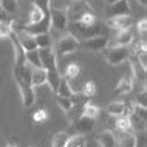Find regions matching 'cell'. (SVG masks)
Wrapping results in <instances>:
<instances>
[{"mask_svg":"<svg viewBox=\"0 0 147 147\" xmlns=\"http://www.w3.org/2000/svg\"><path fill=\"white\" fill-rule=\"evenodd\" d=\"M129 61H130V67H132V71H133L135 79H136V81H141L142 84H146L147 68L141 65L140 61H138V57L135 56V54H132V53H130V56H129Z\"/></svg>","mask_w":147,"mask_h":147,"instance_id":"11","label":"cell"},{"mask_svg":"<svg viewBox=\"0 0 147 147\" xmlns=\"http://www.w3.org/2000/svg\"><path fill=\"white\" fill-rule=\"evenodd\" d=\"M34 40L37 48H50L51 47V37L48 33H42V34H36Z\"/></svg>","mask_w":147,"mask_h":147,"instance_id":"26","label":"cell"},{"mask_svg":"<svg viewBox=\"0 0 147 147\" xmlns=\"http://www.w3.org/2000/svg\"><path fill=\"white\" fill-rule=\"evenodd\" d=\"M47 118H48V113H47V110L45 109H40V110H37V112H36L34 115H33V119H34V122H45L47 121Z\"/></svg>","mask_w":147,"mask_h":147,"instance_id":"35","label":"cell"},{"mask_svg":"<svg viewBox=\"0 0 147 147\" xmlns=\"http://www.w3.org/2000/svg\"><path fill=\"white\" fill-rule=\"evenodd\" d=\"M133 42V31L132 28L121 30L116 36V43L115 45H121V47H129Z\"/></svg>","mask_w":147,"mask_h":147,"instance_id":"16","label":"cell"},{"mask_svg":"<svg viewBox=\"0 0 147 147\" xmlns=\"http://www.w3.org/2000/svg\"><path fill=\"white\" fill-rule=\"evenodd\" d=\"M56 102H57V105L61 107V109L63 110V112H70V110L74 107V101H73V98H63V96H57V98H56Z\"/></svg>","mask_w":147,"mask_h":147,"instance_id":"29","label":"cell"},{"mask_svg":"<svg viewBox=\"0 0 147 147\" xmlns=\"http://www.w3.org/2000/svg\"><path fill=\"white\" fill-rule=\"evenodd\" d=\"M109 43H110L109 36L101 34V36H94V37L85 39V40L82 42V47H84L85 50H90V51H102L109 47Z\"/></svg>","mask_w":147,"mask_h":147,"instance_id":"5","label":"cell"},{"mask_svg":"<svg viewBox=\"0 0 147 147\" xmlns=\"http://www.w3.org/2000/svg\"><path fill=\"white\" fill-rule=\"evenodd\" d=\"M79 22L84 23V25H93V23H96L98 20H96V17H94L93 11H91V13H87V14L82 16V17L79 19Z\"/></svg>","mask_w":147,"mask_h":147,"instance_id":"36","label":"cell"},{"mask_svg":"<svg viewBox=\"0 0 147 147\" xmlns=\"http://www.w3.org/2000/svg\"><path fill=\"white\" fill-rule=\"evenodd\" d=\"M79 73H81V67L78 65V63H70L68 67L65 68V79H74V78H78L79 76Z\"/></svg>","mask_w":147,"mask_h":147,"instance_id":"32","label":"cell"},{"mask_svg":"<svg viewBox=\"0 0 147 147\" xmlns=\"http://www.w3.org/2000/svg\"><path fill=\"white\" fill-rule=\"evenodd\" d=\"M30 147H36V146H30Z\"/></svg>","mask_w":147,"mask_h":147,"instance_id":"43","label":"cell"},{"mask_svg":"<svg viewBox=\"0 0 147 147\" xmlns=\"http://www.w3.org/2000/svg\"><path fill=\"white\" fill-rule=\"evenodd\" d=\"M50 23L51 28L56 31H67L68 25V17H67L65 11H50Z\"/></svg>","mask_w":147,"mask_h":147,"instance_id":"9","label":"cell"},{"mask_svg":"<svg viewBox=\"0 0 147 147\" xmlns=\"http://www.w3.org/2000/svg\"><path fill=\"white\" fill-rule=\"evenodd\" d=\"M0 20H5V16H3V9H2V5H0Z\"/></svg>","mask_w":147,"mask_h":147,"instance_id":"40","label":"cell"},{"mask_svg":"<svg viewBox=\"0 0 147 147\" xmlns=\"http://www.w3.org/2000/svg\"><path fill=\"white\" fill-rule=\"evenodd\" d=\"M8 37H9L11 43H13V50H14V65H17V67L25 65V63H26V61H25V50H23L22 45L19 43L17 36L11 31V34L8 36Z\"/></svg>","mask_w":147,"mask_h":147,"instance_id":"10","label":"cell"},{"mask_svg":"<svg viewBox=\"0 0 147 147\" xmlns=\"http://www.w3.org/2000/svg\"><path fill=\"white\" fill-rule=\"evenodd\" d=\"M82 91H84V94L87 98H91L94 93H96V84L91 82V81L85 82V84H84V90H82Z\"/></svg>","mask_w":147,"mask_h":147,"instance_id":"34","label":"cell"},{"mask_svg":"<svg viewBox=\"0 0 147 147\" xmlns=\"http://www.w3.org/2000/svg\"><path fill=\"white\" fill-rule=\"evenodd\" d=\"M115 138H116V144L119 147H136L138 146L136 136L130 132H116Z\"/></svg>","mask_w":147,"mask_h":147,"instance_id":"13","label":"cell"},{"mask_svg":"<svg viewBox=\"0 0 147 147\" xmlns=\"http://www.w3.org/2000/svg\"><path fill=\"white\" fill-rule=\"evenodd\" d=\"M47 84V70L33 68L31 70V87H40Z\"/></svg>","mask_w":147,"mask_h":147,"instance_id":"15","label":"cell"},{"mask_svg":"<svg viewBox=\"0 0 147 147\" xmlns=\"http://www.w3.org/2000/svg\"><path fill=\"white\" fill-rule=\"evenodd\" d=\"M146 99H147V90H146V85H144V88H142L141 93H138L136 94V104H140L142 107H147V102H146Z\"/></svg>","mask_w":147,"mask_h":147,"instance_id":"37","label":"cell"},{"mask_svg":"<svg viewBox=\"0 0 147 147\" xmlns=\"http://www.w3.org/2000/svg\"><path fill=\"white\" fill-rule=\"evenodd\" d=\"M6 147H17V146L13 144V142H9V144H6Z\"/></svg>","mask_w":147,"mask_h":147,"instance_id":"42","label":"cell"},{"mask_svg":"<svg viewBox=\"0 0 147 147\" xmlns=\"http://www.w3.org/2000/svg\"><path fill=\"white\" fill-rule=\"evenodd\" d=\"M11 34V20H0V39L8 37Z\"/></svg>","mask_w":147,"mask_h":147,"instance_id":"33","label":"cell"},{"mask_svg":"<svg viewBox=\"0 0 147 147\" xmlns=\"http://www.w3.org/2000/svg\"><path fill=\"white\" fill-rule=\"evenodd\" d=\"M127 118L130 122V129L136 130V132H146V118H141L135 113H130Z\"/></svg>","mask_w":147,"mask_h":147,"instance_id":"19","label":"cell"},{"mask_svg":"<svg viewBox=\"0 0 147 147\" xmlns=\"http://www.w3.org/2000/svg\"><path fill=\"white\" fill-rule=\"evenodd\" d=\"M3 13L6 14H16L17 13V0H0Z\"/></svg>","mask_w":147,"mask_h":147,"instance_id":"28","label":"cell"},{"mask_svg":"<svg viewBox=\"0 0 147 147\" xmlns=\"http://www.w3.org/2000/svg\"><path fill=\"white\" fill-rule=\"evenodd\" d=\"M68 140V135L65 132H57L53 136V141H51V147H65V142Z\"/></svg>","mask_w":147,"mask_h":147,"instance_id":"31","label":"cell"},{"mask_svg":"<svg viewBox=\"0 0 147 147\" xmlns=\"http://www.w3.org/2000/svg\"><path fill=\"white\" fill-rule=\"evenodd\" d=\"M82 115H85V116H88V118L96 119L99 116V107L94 105L93 102H85V104L82 105Z\"/></svg>","mask_w":147,"mask_h":147,"instance_id":"25","label":"cell"},{"mask_svg":"<svg viewBox=\"0 0 147 147\" xmlns=\"http://www.w3.org/2000/svg\"><path fill=\"white\" fill-rule=\"evenodd\" d=\"M59 82H61V74L57 70H47V84L51 87V90L56 93Z\"/></svg>","mask_w":147,"mask_h":147,"instance_id":"21","label":"cell"},{"mask_svg":"<svg viewBox=\"0 0 147 147\" xmlns=\"http://www.w3.org/2000/svg\"><path fill=\"white\" fill-rule=\"evenodd\" d=\"M105 25L112 30H127L133 26V19L130 17V14L127 16H113V17H109L105 20Z\"/></svg>","mask_w":147,"mask_h":147,"instance_id":"6","label":"cell"},{"mask_svg":"<svg viewBox=\"0 0 147 147\" xmlns=\"http://www.w3.org/2000/svg\"><path fill=\"white\" fill-rule=\"evenodd\" d=\"M68 22H78L87 13H91V6L87 0H70L65 9Z\"/></svg>","mask_w":147,"mask_h":147,"instance_id":"1","label":"cell"},{"mask_svg":"<svg viewBox=\"0 0 147 147\" xmlns=\"http://www.w3.org/2000/svg\"><path fill=\"white\" fill-rule=\"evenodd\" d=\"M78 47H79V42L71 34H65L56 42V45H54V53H56V56H65V54L74 53V51L78 50Z\"/></svg>","mask_w":147,"mask_h":147,"instance_id":"3","label":"cell"},{"mask_svg":"<svg viewBox=\"0 0 147 147\" xmlns=\"http://www.w3.org/2000/svg\"><path fill=\"white\" fill-rule=\"evenodd\" d=\"M124 110H125V102L121 101H113L105 107V112L110 116H124Z\"/></svg>","mask_w":147,"mask_h":147,"instance_id":"18","label":"cell"},{"mask_svg":"<svg viewBox=\"0 0 147 147\" xmlns=\"http://www.w3.org/2000/svg\"><path fill=\"white\" fill-rule=\"evenodd\" d=\"M115 130L116 132H130V122L127 116H116L115 119Z\"/></svg>","mask_w":147,"mask_h":147,"instance_id":"24","label":"cell"},{"mask_svg":"<svg viewBox=\"0 0 147 147\" xmlns=\"http://www.w3.org/2000/svg\"><path fill=\"white\" fill-rule=\"evenodd\" d=\"M56 94H57V96H63V98H73L74 90L71 88L68 79L61 78V82H59V87H57V90H56Z\"/></svg>","mask_w":147,"mask_h":147,"instance_id":"17","label":"cell"},{"mask_svg":"<svg viewBox=\"0 0 147 147\" xmlns=\"http://www.w3.org/2000/svg\"><path fill=\"white\" fill-rule=\"evenodd\" d=\"M133 88V82L129 76H122L121 81L118 82L116 88H115V93L116 94H127L129 91H132Z\"/></svg>","mask_w":147,"mask_h":147,"instance_id":"20","label":"cell"},{"mask_svg":"<svg viewBox=\"0 0 147 147\" xmlns=\"http://www.w3.org/2000/svg\"><path fill=\"white\" fill-rule=\"evenodd\" d=\"M94 140L101 147H115L116 146V138H115V133L112 130H102L99 132Z\"/></svg>","mask_w":147,"mask_h":147,"instance_id":"14","label":"cell"},{"mask_svg":"<svg viewBox=\"0 0 147 147\" xmlns=\"http://www.w3.org/2000/svg\"><path fill=\"white\" fill-rule=\"evenodd\" d=\"M70 0H48L50 11H65Z\"/></svg>","mask_w":147,"mask_h":147,"instance_id":"30","label":"cell"},{"mask_svg":"<svg viewBox=\"0 0 147 147\" xmlns=\"http://www.w3.org/2000/svg\"><path fill=\"white\" fill-rule=\"evenodd\" d=\"M65 147H87V140L84 135H73V136H68V140L65 142Z\"/></svg>","mask_w":147,"mask_h":147,"instance_id":"23","label":"cell"},{"mask_svg":"<svg viewBox=\"0 0 147 147\" xmlns=\"http://www.w3.org/2000/svg\"><path fill=\"white\" fill-rule=\"evenodd\" d=\"M45 14H48V13H43V11L39 8L36 3H33V8H31V13H30V22L28 23H37V22H40L43 17H45Z\"/></svg>","mask_w":147,"mask_h":147,"instance_id":"27","label":"cell"},{"mask_svg":"<svg viewBox=\"0 0 147 147\" xmlns=\"http://www.w3.org/2000/svg\"><path fill=\"white\" fill-rule=\"evenodd\" d=\"M104 51L105 61L110 63V65H119V63L125 62L130 56V50L127 47H121V45H113V47H107Z\"/></svg>","mask_w":147,"mask_h":147,"instance_id":"2","label":"cell"},{"mask_svg":"<svg viewBox=\"0 0 147 147\" xmlns=\"http://www.w3.org/2000/svg\"><path fill=\"white\" fill-rule=\"evenodd\" d=\"M115 2H119V0H105V3H107V5H113Z\"/></svg>","mask_w":147,"mask_h":147,"instance_id":"41","label":"cell"},{"mask_svg":"<svg viewBox=\"0 0 147 147\" xmlns=\"http://www.w3.org/2000/svg\"><path fill=\"white\" fill-rule=\"evenodd\" d=\"M136 2H138V3H140V5H141V6H144V8L147 6V0H136Z\"/></svg>","mask_w":147,"mask_h":147,"instance_id":"39","label":"cell"},{"mask_svg":"<svg viewBox=\"0 0 147 147\" xmlns=\"http://www.w3.org/2000/svg\"><path fill=\"white\" fill-rule=\"evenodd\" d=\"M19 87V91H20L22 96V102L25 109H31L36 104V93H34V87H31V84L25 81H16Z\"/></svg>","mask_w":147,"mask_h":147,"instance_id":"4","label":"cell"},{"mask_svg":"<svg viewBox=\"0 0 147 147\" xmlns=\"http://www.w3.org/2000/svg\"><path fill=\"white\" fill-rule=\"evenodd\" d=\"M136 28H138V33L141 34V39H142V40H146V33H147V20H146V19H142L141 22H138Z\"/></svg>","mask_w":147,"mask_h":147,"instance_id":"38","label":"cell"},{"mask_svg":"<svg viewBox=\"0 0 147 147\" xmlns=\"http://www.w3.org/2000/svg\"><path fill=\"white\" fill-rule=\"evenodd\" d=\"M71 124H73L71 127L76 130V133L85 135V133H88V132H91V130H93V127H94V119L85 116V115H81V116L76 118L73 122H71Z\"/></svg>","mask_w":147,"mask_h":147,"instance_id":"8","label":"cell"},{"mask_svg":"<svg viewBox=\"0 0 147 147\" xmlns=\"http://www.w3.org/2000/svg\"><path fill=\"white\" fill-rule=\"evenodd\" d=\"M107 14H109V17H113V16H127V14H130L129 0H119V2H115L113 5H109V8H107Z\"/></svg>","mask_w":147,"mask_h":147,"instance_id":"12","label":"cell"},{"mask_svg":"<svg viewBox=\"0 0 147 147\" xmlns=\"http://www.w3.org/2000/svg\"><path fill=\"white\" fill-rule=\"evenodd\" d=\"M25 61H26L28 65L33 67V68H42L40 57H39V50L26 51V53H25Z\"/></svg>","mask_w":147,"mask_h":147,"instance_id":"22","label":"cell"},{"mask_svg":"<svg viewBox=\"0 0 147 147\" xmlns=\"http://www.w3.org/2000/svg\"><path fill=\"white\" fill-rule=\"evenodd\" d=\"M40 57L42 68L45 70H57V56L51 48H37Z\"/></svg>","mask_w":147,"mask_h":147,"instance_id":"7","label":"cell"}]
</instances>
